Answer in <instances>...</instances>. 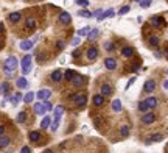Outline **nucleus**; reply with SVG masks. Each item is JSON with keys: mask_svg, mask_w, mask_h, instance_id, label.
<instances>
[{"mask_svg": "<svg viewBox=\"0 0 168 153\" xmlns=\"http://www.w3.org/2000/svg\"><path fill=\"white\" fill-rule=\"evenodd\" d=\"M17 66H19V61H17L16 56H10L5 60V62H3V72H5V75L8 78H11V76L14 75Z\"/></svg>", "mask_w": 168, "mask_h": 153, "instance_id": "obj_1", "label": "nucleus"}, {"mask_svg": "<svg viewBox=\"0 0 168 153\" xmlns=\"http://www.w3.org/2000/svg\"><path fill=\"white\" fill-rule=\"evenodd\" d=\"M73 105L78 108V109L84 108L86 105H87V95H86L84 92H76L75 94V98H73Z\"/></svg>", "mask_w": 168, "mask_h": 153, "instance_id": "obj_2", "label": "nucleus"}, {"mask_svg": "<svg viewBox=\"0 0 168 153\" xmlns=\"http://www.w3.org/2000/svg\"><path fill=\"white\" fill-rule=\"evenodd\" d=\"M31 62H33V60H31V56L30 55H25L24 58H22V62H20V66H22V75H28L30 72H31Z\"/></svg>", "mask_w": 168, "mask_h": 153, "instance_id": "obj_3", "label": "nucleus"}, {"mask_svg": "<svg viewBox=\"0 0 168 153\" xmlns=\"http://www.w3.org/2000/svg\"><path fill=\"white\" fill-rule=\"evenodd\" d=\"M72 86L76 88V89H79V88H83L84 84H86V76L84 75H81V74H75V76L72 78Z\"/></svg>", "mask_w": 168, "mask_h": 153, "instance_id": "obj_4", "label": "nucleus"}, {"mask_svg": "<svg viewBox=\"0 0 168 153\" xmlns=\"http://www.w3.org/2000/svg\"><path fill=\"white\" fill-rule=\"evenodd\" d=\"M62 80H64V72L61 69H56L50 74V81L52 83H61Z\"/></svg>", "mask_w": 168, "mask_h": 153, "instance_id": "obj_5", "label": "nucleus"}, {"mask_svg": "<svg viewBox=\"0 0 168 153\" xmlns=\"http://www.w3.org/2000/svg\"><path fill=\"white\" fill-rule=\"evenodd\" d=\"M28 139H30L31 144L39 145V144H40V139H42V134H40V131H38V130H33V131H30Z\"/></svg>", "mask_w": 168, "mask_h": 153, "instance_id": "obj_6", "label": "nucleus"}, {"mask_svg": "<svg viewBox=\"0 0 168 153\" xmlns=\"http://www.w3.org/2000/svg\"><path fill=\"white\" fill-rule=\"evenodd\" d=\"M156 122V114H154L153 111H148V112H143V116H142V124L145 125H151Z\"/></svg>", "mask_w": 168, "mask_h": 153, "instance_id": "obj_7", "label": "nucleus"}, {"mask_svg": "<svg viewBox=\"0 0 168 153\" xmlns=\"http://www.w3.org/2000/svg\"><path fill=\"white\" fill-rule=\"evenodd\" d=\"M151 25L154 27V28H162V27H165V20H163L162 16H154L151 17Z\"/></svg>", "mask_w": 168, "mask_h": 153, "instance_id": "obj_8", "label": "nucleus"}, {"mask_svg": "<svg viewBox=\"0 0 168 153\" xmlns=\"http://www.w3.org/2000/svg\"><path fill=\"white\" fill-rule=\"evenodd\" d=\"M86 56H87L89 61H95L98 58V48L97 47H89L86 50Z\"/></svg>", "mask_w": 168, "mask_h": 153, "instance_id": "obj_9", "label": "nucleus"}, {"mask_svg": "<svg viewBox=\"0 0 168 153\" xmlns=\"http://www.w3.org/2000/svg\"><path fill=\"white\" fill-rule=\"evenodd\" d=\"M50 95H52V91H50V89L48 88H44V89H40V91L38 92V94H36V97H38L39 98V100H48V98H50Z\"/></svg>", "mask_w": 168, "mask_h": 153, "instance_id": "obj_10", "label": "nucleus"}, {"mask_svg": "<svg viewBox=\"0 0 168 153\" xmlns=\"http://www.w3.org/2000/svg\"><path fill=\"white\" fill-rule=\"evenodd\" d=\"M58 20H59V24H62V25H69L72 22V16L67 11H62L59 14V17H58Z\"/></svg>", "mask_w": 168, "mask_h": 153, "instance_id": "obj_11", "label": "nucleus"}, {"mask_svg": "<svg viewBox=\"0 0 168 153\" xmlns=\"http://www.w3.org/2000/svg\"><path fill=\"white\" fill-rule=\"evenodd\" d=\"M33 111H34L36 116H44L45 112H47V109H45V106H44V103H39V102L33 105Z\"/></svg>", "mask_w": 168, "mask_h": 153, "instance_id": "obj_12", "label": "nucleus"}, {"mask_svg": "<svg viewBox=\"0 0 168 153\" xmlns=\"http://www.w3.org/2000/svg\"><path fill=\"white\" fill-rule=\"evenodd\" d=\"M100 94H101L103 97H111L112 94H114V89H112V86H111V84L104 83L103 86H101V92H100Z\"/></svg>", "mask_w": 168, "mask_h": 153, "instance_id": "obj_13", "label": "nucleus"}, {"mask_svg": "<svg viewBox=\"0 0 168 153\" xmlns=\"http://www.w3.org/2000/svg\"><path fill=\"white\" fill-rule=\"evenodd\" d=\"M154 89H156V81H154V80H146L145 84H143V91L148 92V94H151Z\"/></svg>", "mask_w": 168, "mask_h": 153, "instance_id": "obj_14", "label": "nucleus"}, {"mask_svg": "<svg viewBox=\"0 0 168 153\" xmlns=\"http://www.w3.org/2000/svg\"><path fill=\"white\" fill-rule=\"evenodd\" d=\"M104 98H106V97H103L101 94H95V95L92 97V103H93V106H97V108L103 106V105H104Z\"/></svg>", "mask_w": 168, "mask_h": 153, "instance_id": "obj_15", "label": "nucleus"}, {"mask_svg": "<svg viewBox=\"0 0 168 153\" xmlns=\"http://www.w3.org/2000/svg\"><path fill=\"white\" fill-rule=\"evenodd\" d=\"M104 67H106L107 70H115L117 69V61L114 58H106V60H104Z\"/></svg>", "mask_w": 168, "mask_h": 153, "instance_id": "obj_16", "label": "nucleus"}, {"mask_svg": "<svg viewBox=\"0 0 168 153\" xmlns=\"http://www.w3.org/2000/svg\"><path fill=\"white\" fill-rule=\"evenodd\" d=\"M54 119L56 120H61V117H62V114H64V111H66V108H64V105H58V106H54Z\"/></svg>", "mask_w": 168, "mask_h": 153, "instance_id": "obj_17", "label": "nucleus"}, {"mask_svg": "<svg viewBox=\"0 0 168 153\" xmlns=\"http://www.w3.org/2000/svg\"><path fill=\"white\" fill-rule=\"evenodd\" d=\"M10 83L8 81H3V83H0V95H6L8 97V94H10Z\"/></svg>", "mask_w": 168, "mask_h": 153, "instance_id": "obj_18", "label": "nucleus"}, {"mask_svg": "<svg viewBox=\"0 0 168 153\" xmlns=\"http://www.w3.org/2000/svg\"><path fill=\"white\" fill-rule=\"evenodd\" d=\"M163 141V134L162 133H156V134H151V136L148 138L146 144H151V142H160Z\"/></svg>", "mask_w": 168, "mask_h": 153, "instance_id": "obj_19", "label": "nucleus"}, {"mask_svg": "<svg viewBox=\"0 0 168 153\" xmlns=\"http://www.w3.org/2000/svg\"><path fill=\"white\" fill-rule=\"evenodd\" d=\"M16 86H17V89H25L28 86V81H26L25 76H19V78L16 80Z\"/></svg>", "mask_w": 168, "mask_h": 153, "instance_id": "obj_20", "label": "nucleus"}, {"mask_svg": "<svg viewBox=\"0 0 168 153\" xmlns=\"http://www.w3.org/2000/svg\"><path fill=\"white\" fill-rule=\"evenodd\" d=\"M11 144V138L10 136H0V150L6 148Z\"/></svg>", "mask_w": 168, "mask_h": 153, "instance_id": "obj_21", "label": "nucleus"}, {"mask_svg": "<svg viewBox=\"0 0 168 153\" xmlns=\"http://www.w3.org/2000/svg\"><path fill=\"white\" fill-rule=\"evenodd\" d=\"M114 14H115V11L112 10V8H109V10H106V11H103L101 14H100V16L97 17V19H98V20H103V19H106V17H112V16H114Z\"/></svg>", "mask_w": 168, "mask_h": 153, "instance_id": "obj_22", "label": "nucleus"}, {"mask_svg": "<svg viewBox=\"0 0 168 153\" xmlns=\"http://www.w3.org/2000/svg\"><path fill=\"white\" fill-rule=\"evenodd\" d=\"M20 19H22V14H20V13H11V14L8 16V20H10L11 24H17Z\"/></svg>", "mask_w": 168, "mask_h": 153, "instance_id": "obj_23", "label": "nucleus"}, {"mask_svg": "<svg viewBox=\"0 0 168 153\" xmlns=\"http://www.w3.org/2000/svg\"><path fill=\"white\" fill-rule=\"evenodd\" d=\"M145 100H146L149 109H154V108H156V106L159 105V100H157L156 97H148V98H145Z\"/></svg>", "mask_w": 168, "mask_h": 153, "instance_id": "obj_24", "label": "nucleus"}, {"mask_svg": "<svg viewBox=\"0 0 168 153\" xmlns=\"http://www.w3.org/2000/svg\"><path fill=\"white\" fill-rule=\"evenodd\" d=\"M50 127H52V117L47 116V117H44L42 122H40V128H42V130H48Z\"/></svg>", "mask_w": 168, "mask_h": 153, "instance_id": "obj_25", "label": "nucleus"}, {"mask_svg": "<svg viewBox=\"0 0 168 153\" xmlns=\"http://www.w3.org/2000/svg\"><path fill=\"white\" fill-rule=\"evenodd\" d=\"M20 48L22 50H31L33 48V41H30V39H25V41H22L20 42Z\"/></svg>", "mask_w": 168, "mask_h": 153, "instance_id": "obj_26", "label": "nucleus"}, {"mask_svg": "<svg viewBox=\"0 0 168 153\" xmlns=\"http://www.w3.org/2000/svg\"><path fill=\"white\" fill-rule=\"evenodd\" d=\"M121 55H123L125 58L134 56V48L132 47H123V48H121Z\"/></svg>", "mask_w": 168, "mask_h": 153, "instance_id": "obj_27", "label": "nucleus"}, {"mask_svg": "<svg viewBox=\"0 0 168 153\" xmlns=\"http://www.w3.org/2000/svg\"><path fill=\"white\" fill-rule=\"evenodd\" d=\"M25 27H26V30H34V28H36V20H34V17H28V19L25 20Z\"/></svg>", "mask_w": 168, "mask_h": 153, "instance_id": "obj_28", "label": "nucleus"}, {"mask_svg": "<svg viewBox=\"0 0 168 153\" xmlns=\"http://www.w3.org/2000/svg\"><path fill=\"white\" fill-rule=\"evenodd\" d=\"M137 108H139V111H140V112H148V111H149L146 100H140V102H139V105H137Z\"/></svg>", "mask_w": 168, "mask_h": 153, "instance_id": "obj_29", "label": "nucleus"}, {"mask_svg": "<svg viewBox=\"0 0 168 153\" xmlns=\"http://www.w3.org/2000/svg\"><path fill=\"white\" fill-rule=\"evenodd\" d=\"M93 125H95V128H103V127H104V120H103L101 116L93 117Z\"/></svg>", "mask_w": 168, "mask_h": 153, "instance_id": "obj_30", "label": "nucleus"}, {"mask_svg": "<svg viewBox=\"0 0 168 153\" xmlns=\"http://www.w3.org/2000/svg\"><path fill=\"white\" fill-rule=\"evenodd\" d=\"M112 111H114V112H120L121 111V100L115 98V100L112 102Z\"/></svg>", "mask_w": 168, "mask_h": 153, "instance_id": "obj_31", "label": "nucleus"}, {"mask_svg": "<svg viewBox=\"0 0 168 153\" xmlns=\"http://www.w3.org/2000/svg\"><path fill=\"white\" fill-rule=\"evenodd\" d=\"M98 34H100V30L98 28H92V30H90V33L87 34V39H89V41H95Z\"/></svg>", "mask_w": 168, "mask_h": 153, "instance_id": "obj_32", "label": "nucleus"}, {"mask_svg": "<svg viewBox=\"0 0 168 153\" xmlns=\"http://www.w3.org/2000/svg\"><path fill=\"white\" fill-rule=\"evenodd\" d=\"M75 74H76V72H73L72 69L64 70V80H67V81H72V78L75 76Z\"/></svg>", "mask_w": 168, "mask_h": 153, "instance_id": "obj_33", "label": "nucleus"}, {"mask_svg": "<svg viewBox=\"0 0 168 153\" xmlns=\"http://www.w3.org/2000/svg\"><path fill=\"white\" fill-rule=\"evenodd\" d=\"M120 134H121V138H128L129 136V127L128 125H121L120 127Z\"/></svg>", "mask_w": 168, "mask_h": 153, "instance_id": "obj_34", "label": "nucleus"}, {"mask_svg": "<svg viewBox=\"0 0 168 153\" xmlns=\"http://www.w3.org/2000/svg\"><path fill=\"white\" fill-rule=\"evenodd\" d=\"M16 120H17V122H19V124H24L25 120H26V111H20L19 114H17Z\"/></svg>", "mask_w": 168, "mask_h": 153, "instance_id": "obj_35", "label": "nucleus"}, {"mask_svg": "<svg viewBox=\"0 0 168 153\" xmlns=\"http://www.w3.org/2000/svg\"><path fill=\"white\" fill-rule=\"evenodd\" d=\"M34 92H28V94H25V97H24V103H31L34 100Z\"/></svg>", "mask_w": 168, "mask_h": 153, "instance_id": "obj_36", "label": "nucleus"}, {"mask_svg": "<svg viewBox=\"0 0 168 153\" xmlns=\"http://www.w3.org/2000/svg\"><path fill=\"white\" fill-rule=\"evenodd\" d=\"M10 100L13 102V105H17V103H19V102L22 100V94H20V92H17L16 95H13V97H10Z\"/></svg>", "mask_w": 168, "mask_h": 153, "instance_id": "obj_37", "label": "nucleus"}, {"mask_svg": "<svg viewBox=\"0 0 168 153\" xmlns=\"http://www.w3.org/2000/svg\"><path fill=\"white\" fill-rule=\"evenodd\" d=\"M78 14H79L81 17H86V19H89V17H92V16H93V13H90L89 10H86V8H84V10H81Z\"/></svg>", "mask_w": 168, "mask_h": 153, "instance_id": "obj_38", "label": "nucleus"}, {"mask_svg": "<svg viewBox=\"0 0 168 153\" xmlns=\"http://www.w3.org/2000/svg\"><path fill=\"white\" fill-rule=\"evenodd\" d=\"M159 42H160V41H159L157 36H151V38H149V46H151V47H157Z\"/></svg>", "mask_w": 168, "mask_h": 153, "instance_id": "obj_39", "label": "nucleus"}, {"mask_svg": "<svg viewBox=\"0 0 168 153\" xmlns=\"http://www.w3.org/2000/svg\"><path fill=\"white\" fill-rule=\"evenodd\" d=\"M104 48H106V52H112L115 48V44L111 42V41H107V42H104Z\"/></svg>", "mask_w": 168, "mask_h": 153, "instance_id": "obj_40", "label": "nucleus"}, {"mask_svg": "<svg viewBox=\"0 0 168 153\" xmlns=\"http://www.w3.org/2000/svg\"><path fill=\"white\" fill-rule=\"evenodd\" d=\"M89 33H90V27H84L78 31V36H87Z\"/></svg>", "mask_w": 168, "mask_h": 153, "instance_id": "obj_41", "label": "nucleus"}, {"mask_svg": "<svg viewBox=\"0 0 168 153\" xmlns=\"http://www.w3.org/2000/svg\"><path fill=\"white\" fill-rule=\"evenodd\" d=\"M75 3H76V5H79V6H83V8L89 6V0H75Z\"/></svg>", "mask_w": 168, "mask_h": 153, "instance_id": "obj_42", "label": "nucleus"}, {"mask_svg": "<svg viewBox=\"0 0 168 153\" xmlns=\"http://www.w3.org/2000/svg\"><path fill=\"white\" fill-rule=\"evenodd\" d=\"M58 128H59V120L54 119L53 124H52V127H50V130H52V131H58Z\"/></svg>", "mask_w": 168, "mask_h": 153, "instance_id": "obj_43", "label": "nucleus"}, {"mask_svg": "<svg viewBox=\"0 0 168 153\" xmlns=\"http://www.w3.org/2000/svg\"><path fill=\"white\" fill-rule=\"evenodd\" d=\"M42 103H44V106H45V109H47V111H53V109H54V106H53L48 100H44Z\"/></svg>", "mask_w": 168, "mask_h": 153, "instance_id": "obj_44", "label": "nucleus"}, {"mask_svg": "<svg viewBox=\"0 0 168 153\" xmlns=\"http://www.w3.org/2000/svg\"><path fill=\"white\" fill-rule=\"evenodd\" d=\"M151 2L153 0H142V2H140V6L142 8H149L151 6Z\"/></svg>", "mask_w": 168, "mask_h": 153, "instance_id": "obj_45", "label": "nucleus"}, {"mask_svg": "<svg viewBox=\"0 0 168 153\" xmlns=\"http://www.w3.org/2000/svg\"><path fill=\"white\" fill-rule=\"evenodd\" d=\"M129 10H131V8H129L128 5H126V6H121V8H120V11H119V14H120V16H123V14H126V13H129Z\"/></svg>", "mask_w": 168, "mask_h": 153, "instance_id": "obj_46", "label": "nucleus"}, {"mask_svg": "<svg viewBox=\"0 0 168 153\" xmlns=\"http://www.w3.org/2000/svg\"><path fill=\"white\" fill-rule=\"evenodd\" d=\"M64 47H66V42L64 41H58L56 42V48H58V50H64Z\"/></svg>", "mask_w": 168, "mask_h": 153, "instance_id": "obj_47", "label": "nucleus"}, {"mask_svg": "<svg viewBox=\"0 0 168 153\" xmlns=\"http://www.w3.org/2000/svg\"><path fill=\"white\" fill-rule=\"evenodd\" d=\"M79 42H81V36H75L73 41H72V46H79Z\"/></svg>", "mask_w": 168, "mask_h": 153, "instance_id": "obj_48", "label": "nucleus"}, {"mask_svg": "<svg viewBox=\"0 0 168 153\" xmlns=\"http://www.w3.org/2000/svg\"><path fill=\"white\" fill-rule=\"evenodd\" d=\"M79 55H81V50H78V48L72 52V56H73V58H79Z\"/></svg>", "mask_w": 168, "mask_h": 153, "instance_id": "obj_49", "label": "nucleus"}, {"mask_svg": "<svg viewBox=\"0 0 168 153\" xmlns=\"http://www.w3.org/2000/svg\"><path fill=\"white\" fill-rule=\"evenodd\" d=\"M20 153H31V148H30L28 145H25V147H22V150H20Z\"/></svg>", "mask_w": 168, "mask_h": 153, "instance_id": "obj_50", "label": "nucleus"}, {"mask_svg": "<svg viewBox=\"0 0 168 153\" xmlns=\"http://www.w3.org/2000/svg\"><path fill=\"white\" fill-rule=\"evenodd\" d=\"M134 81H135V76H131V80H129L128 83H126V89H129V88H131V84H132Z\"/></svg>", "mask_w": 168, "mask_h": 153, "instance_id": "obj_51", "label": "nucleus"}, {"mask_svg": "<svg viewBox=\"0 0 168 153\" xmlns=\"http://www.w3.org/2000/svg\"><path fill=\"white\" fill-rule=\"evenodd\" d=\"M5 130H6V127L3 124H0V136H3V133H5Z\"/></svg>", "mask_w": 168, "mask_h": 153, "instance_id": "obj_52", "label": "nucleus"}, {"mask_svg": "<svg viewBox=\"0 0 168 153\" xmlns=\"http://www.w3.org/2000/svg\"><path fill=\"white\" fill-rule=\"evenodd\" d=\"M3 46H5V39H3V36H0V50L3 48Z\"/></svg>", "mask_w": 168, "mask_h": 153, "instance_id": "obj_53", "label": "nucleus"}, {"mask_svg": "<svg viewBox=\"0 0 168 153\" xmlns=\"http://www.w3.org/2000/svg\"><path fill=\"white\" fill-rule=\"evenodd\" d=\"M163 88L168 89V80H165V81H163Z\"/></svg>", "mask_w": 168, "mask_h": 153, "instance_id": "obj_54", "label": "nucleus"}, {"mask_svg": "<svg viewBox=\"0 0 168 153\" xmlns=\"http://www.w3.org/2000/svg\"><path fill=\"white\" fill-rule=\"evenodd\" d=\"M42 153H53V150H50V148H47V150H44Z\"/></svg>", "mask_w": 168, "mask_h": 153, "instance_id": "obj_55", "label": "nucleus"}, {"mask_svg": "<svg viewBox=\"0 0 168 153\" xmlns=\"http://www.w3.org/2000/svg\"><path fill=\"white\" fill-rule=\"evenodd\" d=\"M0 33H3V24H0Z\"/></svg>", "mask_w": 168, "mask_h": 153, "instance_id": "obj_56", "label": "nucleus"}, {"mask_svg": "<svg viewBox=\"0 0 168 153\" xmlns=\"http://www.w3.org/2000/svg\"><path fill=\"white\" fill-rule=\"evenodd\" d=\"M135 2H139V3H140V2H142V0H135Z\"/></svg>", "mask_w": 168, "mask_h": 153, "instance_id": "obj_57", "label": "nucleus"}, {"mask_svg": "<svg viewBox=\"0 0 168 153\" xmlns=\"http://www.w3.org/2000/svg\"><path fill=\"white\" fill-rule=\"evenodd\" d=\"M167 74H168V70H167Z\"/></svg>", "mask_w": 168, "mask_h": 153, "instance_id": "obj_58", "label": "nucleus"}, {"mask_svg": "<svg viewBox=\"0 0 168 153\" xmlns=\"http://www.w3.org/2000/svg\"><path fill=\"white\" fill-rule=\"evenodd\" d=\"M10 153H13V152H10Z\"/></svg>", "mask_w": 168, "mask_h": 153, "instance_id": "obj_59", "label": "nucleus"}]
</instances>
